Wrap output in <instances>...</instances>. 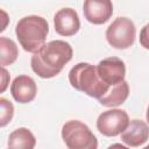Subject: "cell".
I'll list each match as a JSON object with an SVG mask.
<instances>
[{
    "mask_svg": "<svg viewBox=\"0 0 149 149\" xmlns=\"http://www.w3.org/2000/svg\"><path fill=\"white\" fill-rule=\"evenodd\" d=\"M62 139L70 149H97L98 140L91 129L79 120L66 121L62 127Z\"/></svg>",
    "mask_w": 149,
    "mask_h": 149,
    "instance_id": "4",
    "label": "cell"
},
{
    "mask_svg": "<svg viewBox=\"0 0 149 149\" xmlns=\"http://www.w3.org/2000/svg\"><path fill=\"white\" fill-rule=\"evenodd\" d=\"M146 118H147V122L149 123V106H148V109H147V114H146Z\"/></svg>",
    "mask_w": 149,
    "mask_h": 149,
    "instance_id": "18",
    "label": "cell"
},
{
    "mask_svg": "<svg viewBox=\"0 0 149 149\" xmlns=\"http://www.w3.org/2000/svg\"><path fill=\"white\" fill-rule=\"evenodd\" d=\"M136 37V28L134 22L125 16L116 17L106 29V40L108 44L115 49L130 48Z\"/></svg>",
    "mask_w": 149,
    "mask_h": 149,
    "instance_id": "5",
    "label": "cell"
},
{
    "mask_svg": "<svg viewBox=\"0 0 149 149\" xmlns=\"http://www.w3.org/2000/svg\"><path fill=\"white\" fill-rule=\"evenodd\" d=\"M149 139V126L142 121L134 119L129 121L127 128L121 133V141L128 147H140Z\"/></svg>",
    "mask_w": 149,
    "mask_h": 149,
    "instance_id": "11",
    "label": "cell"
},
{
    "mask_svg": "<svg viewBox=\"0 0 149 149\" xmlns=\"http://www.w3.org/2000/svg\"><path fill=\"white\" fill-rule=\"evenodd\" d=\"M129 116L126 111L114 108L102 112L97 120V128L99 133L112 137L120 135L128 126Z\"/></svg>",
    "mask_w": 149,
    "mask_h": 149,
    "instance_id": "6",
    "label": "cell"
},
{
    "mask_svg": "<svg viewBox=\"0 0 149 149\" xmlns=\"http://www.w3.org/2000/svg\"><path fill=\"white\" fill-rule=\"evenodd\" d=\"M55 30L61 36H72L78 33L80 21L77 12L73 8L66 7L59 9L54 16Z\"/></svg>",
    "mask_w": 149,
    "mask_h": 149,
    "instance_id": "9",
    "label": "cell"
},
{
    "mask_svg": "<svg viewBox=\"0 0 149 149\" xmlns=\"http://www.w3.org/2000/svg\"><path fill=\"white\" fill-rule=\"evenodd\" d=\"M83 12L85 19L93 24L107 22L113 14L112 0H84Z\"/></svg>",
    "mask_w": 149,
    "mask_h": 149,
    "instance_id": "8",
    "label": "cell"
},
{
    "mask_svg": "<svg viewBox=\"0 0 149 149\" xmlns=\"http://www.w3.org/2000/svg\"><path fill=\"white\" fill-rule=\"evenodd\" d=\"M128 95H129V85L126 80H122L121 83L111 86L109 90L98 100L102 106L116 107L122 105L127 100Z\"/></svg>",
    "mask_w": 149,
    "mask_h": 149,
    "instance_id": "12",
    "label": "cell"
},
{
    "mask_svg": "<svg viewBox=\"0 0 149 149\" xmlns=\"http://www.w3.org/2000/svg\"><path fill=\"white\" fill-rule=\"evenodd\" d=\"M0 107H1L0 126L5 127L8 122H10V120H12V118L14 115V106L6 98H0Z\"/></svg>",
    "mask_w": 149,
    "mask_h": 149,
    "instance_id": "15",
    "label": "cell"
},
{
    "mask_svg": "<svg viewBox=\"0 0 149 149\" xmlns=\"http://www.w3.org/2000/svg\"><path fill=\"white\" fill-rule=\"evenodd\" d=\"M49 33L47 20L38 15H28L19 20L15 27V34L20 45L24 51L36 52L45 44V38Z\"/></svg>",
    "mask_w": 149,
    "mask_h": 149,
    "instance_id": "2",
    "label": "cell"
},
{
    "mask_svg": "<svg viewBox=\"0 0 149 149\" xmlns=\"http://www.w3.org/2000/svg\"><path fill=\"white\" fill-rule=\"evenodd\" d=\"M69 81L73 88L84 92L88 97L99 99L108 90L107 85L99 76L98 68L90 63H78L69 72Z\"/></svg>",
    "mask_w": 149,
    "mask_h": 149,
    "instance_id": "3",
    "label": "cell"
},
{
    "mask_svg": "<svg viewBox=\"0 0 149 149\" xmlns=\"http://www.w3.org/2000/svg\"><path fill=\"white\" fill-rule=\"evenodd\" d=\"M100 78L109 86L116 85L125 80L126 65L122 59L118 57H108L99 62L97 65Z\"/></svg>",
    "mask_w": 149,
    "mask_h": 149,
    "instance_id": "7",
    "label": "cell"
},
{
    "mask_svg": "<svg viewBox=\"0 0 149 149\" xmlns=\"http://www.w3.org/2000/svg\"><path fill=\"white\" fill-rule=\"evenodd\" d=\"M19 56V50L15 42L5 36L0 37V65L7 66L13 64Z\"/></svg>",
    "mask_w": 149,
    "mask_h": 149,
    "instance_id": "14",
    "label": "cell"
},
{
    "mask_svg": "<svg viewBox=\"0 0 149 149\" xmlns=\"http://www.w3.org/2000/svg\"><path fill=\"white\" fill-rule=\"evenodd\" d=\"M8 84H9V74L5 69V66H1V92H5Z\"/></svg>",
    "mask_w": 149,
    "mask_h": 149,
    "instance_id": "17",
    "label": "cell"
},
{
    "mask_svg": "<svg viewBox=\"0 0 149 149\" xmlns=\"http://www.w3.org/2000/svg\"><path fill=\"white\" fill-rule=\"evenodd\" d=\"M72 47L62 40H54L42 45L30 59L33 71L41 78L48 79L57 76L71 61Z\"/></svg>",
    "mask_w": 149,
    "mask_h": 149,
    "instance_id": "1",
    "label": "cell"
},
{
    "mask_svg": "<svg viewBox=\"0 0 149 149\" xmlns=\"http://www.w3.org/2000/svg\"><path fill=\"white\" fill-rule=\"evenodd\" d=\"M140 43L144 49L149 50V23H147L140 31Z\"/></svg>",
    "mask_w": 149,
    "mask_h": 149,
    "instance_id": "16",
    "label": "cell"
},
{
    "mask_svg": "<svg viewBox=\"0 0 149 149\" xmlns=\"http://www.w3.org/2000/svg\"><path fill=\"white\" fill-rule=\"evenodd\" d=\"M36 144V139L34 134L28 128H17L9 134L8 137V148L15 149H33Z\"/></svg>",
    "mask_w": 149,
    "mask_h": 149,
    "instance_id": "13",
    "label": "cell"
},
{
    "mask_svg": "<svg viewBox=\"0 0 149 149\" xmlns=\"http://www.w3.org/2000/svg\"><path fill=\"white\" fill-rule=\"evenodd\" d=\"M10 93L14 100L19 104H28L35 99L37 86L31 77L27 74H20L14 78L10 85Z\"/></svg>",
    "mask_w": 149,
    "mask_h": 149,
    "instance_id": "10",
    "label": "cell"
}]
</instances>
